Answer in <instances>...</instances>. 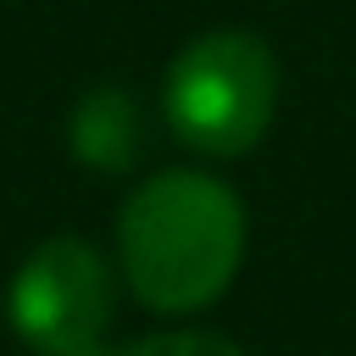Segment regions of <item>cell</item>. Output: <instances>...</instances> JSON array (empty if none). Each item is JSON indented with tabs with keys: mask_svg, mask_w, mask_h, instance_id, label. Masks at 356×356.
<instances>
[{
	"mask_svg": "<svg viewBox=\"0 0 356 356\" xmlns=\"http://www.w3.org/2000/svg\"><path fill=\"white\" fill-rule=\"evenodd\" d=\"M245 256V211L206 172H156L117 217V261L150 312H195L228 289Z\"/></svg>",
	"mask_w": 356,
	"mask_h": 356,
	"instance_id": "cell-1",
	"label": "cell"
},
{
	"mask_svg": "<svg viewBox=\"0 0 356 356\" xmlns=\"http://www.w3.org/2000/svg\"><path fill=\"white\" fill-rule=\"evenodd\" d=\"M6 312L39 356H89L100 350V334L111 323V273L83 239H44L17 267Z\"/></svg>",
	"mask_w": 356,
	"mask_h": 356,
	"instance_id": "cell-3",
	"label": "cell"
},
{
	"mask_svg": "<svg viewBox=\"0 0 356 356\" xmlns=\"http://www.w3.org/2000/svg\"><path fill=\"white\" fill-rule=\"evenodd\" d=\"M172 134L200 156H245L278 106V61L256 33L222 28L178 50L161 89Z\"/></svg>",
	"mask_w": 356,
	"mask_h": 356,
	"instance_id": "cell-2",
	"label": "cell"
},
{
	"mask_svg": "<svg viewBox=\"0 0 356 356\" xmlns=\"http://www.w3.org/2000/svg\"><path fill=\"white\" fill-rule=\"evenodd\" d=\"M89 356H106V350H89ZM117 356H245L228 334H211V328H172V334H150Z\"/></svg>",
	"mask_w": 356,
	"mask_h": 356,
	"instance_id": "cell-5",
	"label": "cell"
},
{
	"mask_svg": "<svg viewBox=\"0 0 356 356\" xmlns=\"http://www.w3.org/2000/svg\"><path fill=\"white\" fill-rule=\"evenodd\" d=\"M72 150L100 172H122L139 156V111H134V100L122 89H95L72 111Z\"/></svg>",
	"mask_w": 356,
	"mask_h": 356,
	"instance_id": "cell-4",
	"label": "cell"
}]
</instances>
